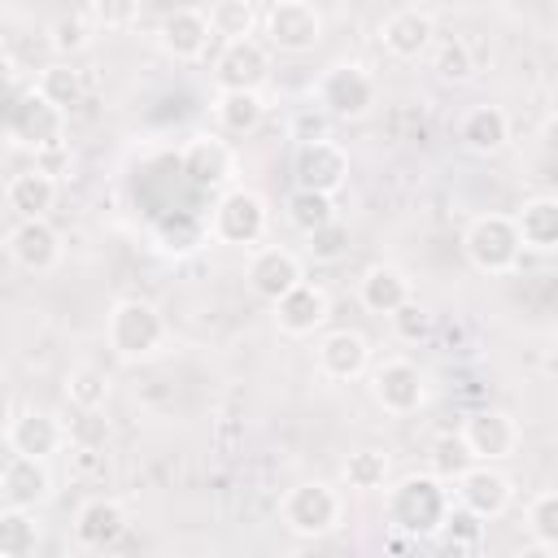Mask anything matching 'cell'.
<instances>
[{
    "label": "cell",
    "mask_w": 558,
    "mask_h": 558,
    "mask_svg": "<svg viewBox=\"0 0 558 558\" xmlns=\"http://www.w3.org/2000/svg\"><path fill=\"white\" fill-rule=\"evenodd\" d=\"M449 506H453V493L436 471H410L397 484L388 480V501H384L388 532H401L410 541H432Z\"/></svg>",
    "instance_id": "6da1fadb"
},
{
    "label": "cell",
    "mask_w": 558,
    "mask_h": 558,
    "mask_svg": "<svg viewBox=\"0 0 558 558\" xmlns=\"http://www.w3.org/2000/svg\"><path fill=\"white\" fill-rule=\"evenodd\" d=\"M166 318L144 296H122L105 318V340L118 362H148L166 349Z\"/></svg>",
    "instance_id": "7a4b0ae2"
},
{
    "label": "cell",
    "mask_w": 558,
    "mask_h": 558,
    "mask_svg": "<svg viewBox=\"0 0 558 558\" xmlns=\"http://www.w3.org/2000/svg\"><path fill=\"white\" fill-rule=\"evenodd\" d=\"M279 519L292 536H305V541H318V536H331L340 523H344V497L340 488H331L327 480H301L283 493L279 501Z\"/></svg>",
    "instance_id": "3957f363"
},
{
    "label": "cell",
    "mask_w": 558,
    "mask_h": 558,
    "mask_svg": "<svg viewBox=\"0 0 558 558\" xmlns=\"http://www.w3.org/2000/svg\"><path fill=\"white\" fill-rule=\"evenodd\" d=\"M270 231V205L253 187H222V196L209 209V235L231 248H257Z\"/></svg>",
    "instance_id": "277c9868"
},
{
    "label": "cell",
    "mask_w": 558,
    "mask_h": 558,
    "mask_svg": "<svg viewBox=\"0 0 558 558\" xmlns=\"http://www.w3.org/2000/svg\"><path fill=\"white\" fill-rule=\"evenodd\" d=\"M314 100H318V109H323L327 118L357 122V118H366V113L375 109L379 83H375V74H371L366 65H357V61H336V65L323 70V78H318V87H314Z\"/></svg>",
    "instance_id": "5b68a950"
},
{
    "label": "cell",
    "mask_w": 558,
    "mask_h": 558,
    "mask_svg": "<svg viewBox=\"0 0 558 558\" xmlns=\"http://www.w3.org/2000/svg\"><path fill=\"white\" fill-rule=\"evenodd\" d=\"M462 253L480 275H510L523 262V240L510 214H480L466 235H462Z\"/></svg>",
    "instance_id": "8992f818"
},
{
    "label": "cell",
    "mask_w": 558,
    "mask_h": 558,
    "mask_svg": "<svg viewBox=\"0 0 558 558\" xmlns=\"http://www.w3.org/2000/svg\"><path fill=\"white\" fill-rule=\"evenodd\" d=\"M262 35H266V48L283 57H305L323 44V13L310 0H275L262 13Z\"/></svg>",
    "instance_id": "52a82bcc"
},
{
    "label": "cell",
    "mask_w": 558,
    "mask_h": 558,
    "mask_svg": "<svg viewBox=\"0 0 558 558\" xmlns=\"http://www.w3.org/2000/svg\"><path fill=\"white\" fill-rule=\"evenodd\" d=\"M453 501L462 506V510H471L475 519H501L506 510H510V501H514V484H510V475L497 466V462H466L458 475H453Z\"/></svg>",
    "instance_id": "ba28073f"
},
{
    "label": "cell",
    "mask_w": 558,
    "mask_h": 558,
    "mask_svg": "<svg viewBox=\"0 0 558 558\" xmlns=\"http://www.w3.org/2000/svg\"><path fill=\"white\" fill-rule=\"evenodd\" d=\"M371 397L384 414H418L423 401H427V375L410 362V357H388L371 371Z\"/></svg>",
    "instance_id": "9c48e42d"
},
{
    "label": "cell",
    "mask_w": 558,
    "mask_h": 558,
    "mask_svg": "<svg viewBox=\"0 0 558 558\" xmlns=\"http://www.w3.org/2000/svg\"><path fill=\"white\" fill-rule=\"evenodd\" d=\"M462 445L475 462H510L523 445V432H519V418L506 414V410H475L462 418Z\"/></svg>",
    "instance_id": "30bf717a"
},
{
    "label": "cell",
    "mask_w": 558,
    "mask_h": 558,
    "mask_svg": "<svg viewBox=\"0 0 558 558\" xmlns=\"http://www.w3.org/2000/svg\"><path fill=\"white\" fill-rule=\"evenodd\" d=\"M292 179H296V187L336 196V192L349 183V153H344L331 135H327V140H305V144H296Z\"/></svg>",
    "instance_id": "8fae6325"
},
{
    "label": "cell",
    "mask_w": 558,
    "mask_h": 558,
    "mask_svg": "<svg viewBox=\"0 0 558 558\" xmlns=\"http://www.w3.org/2000/svg\"><path fill=\"white\" fill-rule=\"evenodd\" d=\"M270 305H275V327H279L283 336H292V340L323 331L327 318H331V296H327V288H318V283H310V279L292 283V288H288L279 301H270Z\"/></svg>",
    "instance_id": "7c38bea8"
},
{
    "label": "cell",
    "mask_w": 558,
    "mask_h": 558,
    "mask_svg": "<svg viewBox=\"0 0 558 558\" xmlns=\"http://www.w3.org/2000/svg\"><path fill=\"white\" fill-rule=\"evenodd\" d=\"M379 44L388 57L397 61H418L432 52L436 44V17L418 4H405V9H392L384 22H379Z\"/></svg>",
    "instance_id": "4fadbf2b"
},
{
    "label": "cell",
    "mask_w": 558,
    "mask_h": 558,
    "mask_svg": "<svg viewBox=\"0 0 558 558\" xmlns=\"http://www.w3.org/2000/svg\"><path fill=\"white\" fill-rule=\"evenodd\" d=\"M209 39H214V31H209L205 9L179 4V9H166L161 22H157V44L174 61H201L205 48H209Z\"/></svg>",
    "instance_id": "5bb4252c"
},
{
    "label": "cell",
    "mask_w": 558,
    "mask_h": 558,
    "mask_svg": "<svg viewBox=\"0 0 558 558\" xmlns=\"http://www.w3.org/2000/svg\"><path fill=\"white\" fill-rule=\"evenodd\" d=\"M4 248H9V257H13L22 270H31V275L52 270V266L61 262V253H65L61 231H57L48 218H17V227H13L9 240H4Z\"/></svg>",
    "instance_id": "9a60e30c"
},
{
    "label": "cell",
    "mask_w": 558,
    "mask_h": 558,
    "mask_svg": "<svg viewBox=\"0 0 558 558\" xmlns=\"http://www.w3.org/2000/svg\"><path fill=\"white\" fill-rule=\"evenodd\" d=\"M314 362H318V375L331 379V384H349V379H362L371 371V340L362 331H327L314 349Z\"/></svg>",
    "instance_id": "2e32d148"
},
{
    "label": "cell",
    "mask_w": 558,
    "mask_h": 558,
    "mask_svg": "<svg viewBox=\"0 0 558 558\" xmlns=\"http://www.w3.org/2000/svg\"><path fill=\"white\" fill-rule=\"evenodd\" d=\"M131 527V514L118 497H87L74 514V545L78 549H113Z\"/></svg>",
    "instance_id": "e0dca14e"
},
{
    "label": "cell",
    "mask_w": 558,
    "mask_h": 558,
    "mask_svg": "<svg viewBox=\"0 0 558 558\" xmlns=\"http://www.w3.org/2000/svg\"><path fill=\"white\" fill-rule=\"evenodd\" d=\"M270 78V48L253 35L227 39L214 57V83L218 87H262Z\"/></svg>",
    "instance_id": "ac0fdd59"
},
{
    "label": "cell",
    "mask_w": 558,
    "mask_h": 558,
    "mask_svg": "<svg viewBox=\"0 0 558 558\" xmlns=\"http://www.w3.org/2000/svg\"><path fill=\"white\" fill-rule=\"evenodd\" d=\"M9 135L17 144H26L31 153L35 148H48L57 140H65V109H57L52 100H44L39 92H26L13 113H9Z\"/></svg>",
    "instance_id": "d6986e66"
},
{
    "label": "cell",
    "mask_w": 558,
    "mask_h": 558,
    "mask_svg": "<svg viewBox=\"0 0 558 558\" xmlns=\"http://www.w3.org/2000/svg\"><path fill=\"white\" fill-rule=\"evenodd\" d=\"M179 166H183V174L196 187H231V179H235V148L222 135H192L183 144Z\"/></svg>",
    "instance_id": "ffe728a7"
},
{
    "label": "cell",
    "mask_w": 558,
    "mask_h": 558,
    "mask_svg": "<svg viewBox=\"0 0 558 558\" xmlns=\"http://www.w3.org/2000/svg\"><path fill=\"white\" fill-rule=\"evenodd\" d=\"M4 440H9L13 453H31V458H52V453H61L70 445L65 423L57 414H48V410H35V405L31 410H13Z\"/></svg>",
    "instance_id": "44dd1931"
},
{
    "label": "cell",
    "mask_w": 558,
    "mask_h": 558,
    "mask_svg": "<svg viewBox=\"0 0 558 558\" xmlns=\"http://www.w3.org/2000/svg\"><path fill=\"white\" fill-rule=\"evenodd\" d=\"M0 497L4 506H44L52 497V471H48V458H31V453H13L4 466H0Z\"/></svg>",
    "instance_id": "7402d4cb"
},
{
    "label": "cell",
    "mask_w": 558,
    "mask_h": 558,
    "mask_svg": "<svg viewBox=\"0 0 558 558\" xmlns=\"http://www.w3.org/2000/svg\"><path fill=\"white\" fill-rule=\"evenodd\" d=\"M305 270H301V257L283 244H262L253 248L248 257V288L262 296V301H279L292 283H301Z\"/></svg>",
    "instance_id": "603a6c76"
},
{
    "label": "cell",
    "mask_w": 558,
    "mask_h": 558,
    "mask_svg": "<svg viewBox=\"0 0 558 558\" xmlns=\"http://www.w3.org/2000/svg\"><path fill=\"white\" fill-rule=\"evenodd\" d=\"M458 144L475 157H497L510 144V118L501 105H471L458 122Z\"/></svg>",
    "instance_id": "cb8c5ba5"
},
{
    "label": "cell",
    "mask_w": 558,
    "mask_h": 558,
    "mask_svg": "<svg viewBox=\"0 0 558 558\" xmlns=\"http://www.w3.org/2000/svg\"><path fill=\"white\" fill-rule=\"evenodd\" d=\"M414 296V283H410V275L401 270V266H392V262H375V266H366L362 270V279H357V301H362V310H371V314H392L401 301H410Z\"/></svg>",
    "instance_id": "d4e9b609"
},
{
    "label": "cell",
    "mask_w": 558,
    "mask_h": 558,
    "mask_svg": "<svg viewBox=\"0 0 558 558\" xmlns=\"http://www.w3.org/2000/svg\"><path fill=\"white\" fill-rule=\"evenodd\" d=\"M266 118L262 87H218L214 96V122L222 135H253Z\"/></svg>",
    "instance_id": "484cf974"
},
{
    "label": "cell",
    "mask_w": 558,
    "mask_h": 558,
    "mask_svg": "<svg viewBox=\"0 0 558 558\" xmlns=\"http://www.w3.org/2000/svg\"><path fill=\"white\" fill-rule=\"evenodd\" d=\"M4 205H9L17 218H48V209L57 205V179L39 174L35 166H31V170H17V174L4 183Z\"/></svg>",
    "instance_id": "4316f807"
},
{
    "label": "cell",
    "mask_w": 558,
    "mask_h": 558,
    "mask_svg": "<svg viewBox=\"0 0 558 558\" xmlns=\"http://www.w3.org/2000/svg\"><path fill=\"white\" fill-rule=\"evenodd\" d=\"M519 240L532 253H554L558 248V201L554 196H527L514 214Z\"/></svg>",
    "instance_id": "83f0119b"
},
{
    "label": "cell",
    "mask_w": 558,
    "mask_h": 558,
    "mask_svg": "<svg viewBox=\"0 0 558 558\" xmlns=\"http://www.w3.org/2000/svg\"><path fill=\"white\" fill-rule=\"evenodd\" d=\"M340 475H344V488L353 493H384L392 480V458L384 449H357L344 458Z\"/></svg>",
    "instance_id": "f1b7e54d"
},
{
    "label": "cell",
    "mask_w": 558,
    "mask_h": 558,
    "mask_svg": "<svg viewBox=\"0 0 558 558\" xmlns=\"http://www.w3.org/2000/svg\"><path fill=\"white\" fill-rule=\"evenodd\" d=\"M39 519L26 506H4L0 510V558H26L39 549Z\"/></svg>",
    "instance_id": "f546056e"
},
{
    "label": "cell",
    "mask_w": 558,
    "mask_h": 558,
    "mask_svg": "<svg viewBox=\"0 0 558 558\" xmlns=\"http://www.w3.org/2000/svg\"><path fill=\"white\" fill-rule=\"evenodd\" d=\"M283 214H288V222H292L301 235H310V231H318V227H327V222L336 218V201H331L327 192L292 187V196L283 201Z\"/></svg>",
    "instance_id": "4dcf8cb0"
},
{
    "label": "cell",
    "mask_w": 558,
    "mask_h": 558,
    "mask_svg": "<svg viewBox=\"0 0 558 558\" xmlns=\"http://www.w3.org/2000/svg\"><path fill=\"white\" fill-rule=\"evenodd\" d=\"M35 92H39L44 100H52L57 109H65V113H70V109L83 100V74H78L70 61H52V65H44V70H39Z\"/></svg>",
    "instance_id": "1f68e13d"
},
{
    "label": "cell",
    "mask_w": 558,
    "mask_h": 558,
    "mask_svg": "<svg viewBox=\"0 0 558 558\" xmlns=\"http://www.w3.org/2000/svg\"><path fill=\"white\" fill-rule=\"evenodd\" d=\"M65 401L74 410H105V401H109V375L100 366H92V362L70 366V375H65Z\"/></svg>",
    "instance_id": "d6a6232c"
},
{
    "label": "cell",
    "mask_w": 558,
    "mask_h": 558,
    "mask_svg": "<svg viewBox=\"0 0 558 558\" xmlns=\"http://www.w3.org/2000/svg\"><path fill=\"white\" fill-rule=\"evenodd\" d=\"M432 70H436V78L440 83H471L475 78V52H471V44L466 39H440V44H432Z\"/></svg>",
    "instance_id": "836d02e7"
},
{
    "label": "cell",
    "mask_w": 558,
    "mask_h": 558,
    "mask_svg": "<svg viewBox=\"0 0 558 558\" xmlns=\"http://www.w3.org/2000/svg\"><path fill=\"white\" fill-rule=\"evenodd\" d=\"M527 536L541 554H558V493L541 488L527 501Z\"/></svg>",
    "instance_id": "e575fe53"
},
{
    "label": "cell",
    "mask_w": 558,
    "mask_h": 558,
    "mask_svg": "<svg viewBox=\"0 0 558 558\" xmlns=\"http://www.w3.org/2000/svg\"><path fill=\"white\" fill-rule=\"evenodd\" d=\"M92 39H96V26H92V17H83V13H61V17H52V26H48V44H52V52H61V57L87 52Z\"/></svg>",
    "instance_id": "d590c367"
},
{
    "label": "cell",
    "mask_w": 558,
    "mask_h": 558,
    "mask_svg": "<svg viewBox=\"0 0 558 558\" xmlns=\"http://www.w3.org/2000/svg\"><path fill=\"white\" fill-rule=\"evenodd\" d=\"M209 31L227 44V39H244V35H253V26H257V9L248 4V0H218L209 13Z\"/></svg>",
    "instance_id": "8d00e7d4"
},
{
    "label": "cell",
    "mask_w": 558,
    "mask_h": 558,
    "mask_svg": "<svg viewBox=\"0 0 558 558\" xmlns=\"http://www.w3.org/2000/svg\"><path fill=\"white\" fill-rule=\"evenodd\" d=\"M480 536H484V519H475L471 510H462V506L453 501L449 514H445V523H440V532H436L432 541H440V545H449V549H475Z\"/></svg>",
    "instance_id": "74e56055"
},
{
    "label": "cell",
    "mask_w": 558,
    "mask_h": 558,
    "mask_svg": "<svg viewBox=\"0 0 558 558\" xmlns=\"http://www.w3.org/2000/svg\"><path fill=\"white\" fill-rule=\"evenodd\" d=\"M388 323H392V331H397L401 340H423V336L432 331V314H427V305H418L414 296L401 301V305L388 314Z\"/></svg>",
    "instance_id": "f35d334b"
},
{
    "label": "cell",
    "mask_w": 558,
    "mask_h": 558,
    "mask_svg": "<svg viewBox=\"0 0 558 558\" xmlns=\"http://www.w3.org/2000/svg\"><path fill=\"white\" fill-rule=\"evenodd\" d=\"M65 436H70L74 449H105V440H109V423L100 418V410H78V418L65 427Z\"/></svg>",
    "instance_id": "ab89813d"
},
{
    "label": "cell",
    "mask_w": 558,
    "mask_h": 558,
    "mask_svg": "<svg viewBox=\"0 0 558 558\" xmlns=\"http://www.w3.org/2000/svg\"><path fill=\"white\" fill-rule=\"evenodd\" d=\"M140 17V0H92V26L126 31Z\"/></svg>",
    "instance_id": "60d3db41"
},
{
    "label": "cell",
    "mask_w": 558,
    "mask_h": 558,
    "mask_svg": "<svg viewBox=\"0 0 558 558\" xmlns=\"http://www.w3.org/2000/svg\"><path fill=\"white\" fill-rule=\"evenodd\" d=\"M39 174H48V179H70L74 174V153H70V140H57V144H48V148H35V161H31Z\"/></svg>",
    "instance_id": "b9f144b4"
},
{
    "label": "cell",
    "mask_w": 558,
    "mask_h": 558,
    "mask_svg": "<svg viewBox=\"0 0 558 558\" xmlns=\"http://www.w3.org/2000/svg\"><path fill=\"white\" fill-rule=\"evenodd\" d=\"M432 462H436V475L449 480V475H458V471H462L466 462H475V458L466 453L462 436H440V440L432 445Z\"/></svg>",
    "instance_id": "7bdbcfd3"
},
{
    "label": "cell",
    "mask_w": 558,
    "mask_h": 558,
    "mask_svg": "<svg viewBox=\"0 0 558 558\" xmlns=\"http://www.w3.org/2000/svg\"><path fill=\"white\" fill-rule=\"evenodd\" d=\"M344 244H349V231L340 227V218H331L327 227L310 231V253H314L318 262H331V257H340V253H344Z\"/></svg>",
    "instance_id": "ee69618b"
},
{
    "label": "cell",
    "mask_w": 558,
    "mask_h": 558,
    "mask_svg": "<svg viewBox=\"0 0 558 558\" xmlns=\"http://www.w3.org/2000/svg\"><path fill=\"white\" fill-rule=\"evenodd\" d=\"M292 140H327V113L318 109V105H310V109H301L296 118H292Z\"/></svg>",
    "instance_id": "f6af8a7d"
},
{
    "label": "cell",
    "mask_w": 558,
    "mask_h": 558,
    "mask_svg": "<svg viewBox=\"0 0 558 558\" xmlns=\"http://www.w3.org/2000/svg\"><path fill=\"white\" fill-rule=\"evenodd\" d=\"M13 78H17V61L9 52H0V96L13 87Z\"/></svg>",
    "instance_id": "bcb514c9"
},
{
    "label": "cell",
    "mask_w": 558,
    "mask_h": 558,
    "mask_svg": "<svg viewBox=\"0 0 558 558\" xmlns=\"http://www.w3.org/2000/svg\"><path fill=\"white\" fill-rule=\"evenodd\" d=\"M9 418H13V405H9V392L0 388V440H4V432H9Z\"/></svg>",
    "instance_id": "7dc6e473"
},
{
    "label": "cell",
    "mask_w": 558,
    "mask_h": 558,
    "mask_svg": "<svg viewBox=\"0 0 558 558\" xmlns=\"http://www.w3.org/2000/svg\"><path fill=\"white\" fill-rule=\"evenodd\" d=\"M0 52H4V31H0Z\"/></svg>",
    "instance_id": "c3c4849f"
},
{
    "label": "cell",
    "mask_w": 558,
    "mask_h": 558,
    "mask_svg": "<svg viewBox=\"0 0 558 558\" xmlns=\"http://www.w3.org/2000/svg\"><path fill=\"white\" fill-rule=\"evenodd\" d=\"M87 4H92V0H87Z\"/></svg>",
    "instance_id": "681fc988"
}]
</instances>
